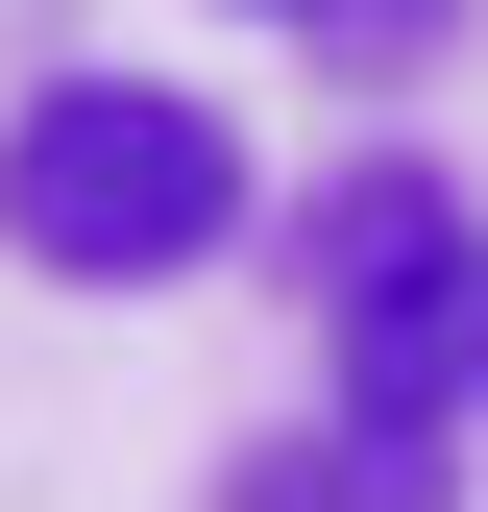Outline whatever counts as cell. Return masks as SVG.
I'll return each mask as SVG.
<instances>
[{"label": "cell", "mask_w": 488, "mask_h": 512, "mask_svg": "<svg viewBox=\"0 0 488 512\" xmlns=\"http://www.w3.org/2000/svg\"><path fill=\"white\" fill-rule=\"evenodd\" d=\"M244 220H269V171H244V122L196 74H49L0 122V244L49 293H196Z\"/></svg>", "instance_id": "obj_1"}, {"label": "cell", "mask_w": 488, "mask_h": 512, "mask_svg": "<svg viewBox=\"0 0 488 512\" xmlns=\"http://www.w3.org/2000/svg\"><path fill=\"white\" fill-rule=\"evenodd\" d=\"M293 293H318L366 415H488V220H464V171H415V147L318 171L293 196Z\"/></svg>", "instance_id": "obj_2"}, {"label": "cell", "mask_w": 488, "mask_h": 512, "mask_svg": "<svg viewBox=\"0 0 488 512\" xmlns=\"http://www.w3.org/2000/svg\"><path fill=\"white\" fill-rule=\"evenodd\" d=\"M464 488V415H366V391H318V415H269L220 464V512H440Z\"/></svg>", "instance_id": "obj_3"}, {"label": "cell", "mask_w": 488, "mask_h": 512, "mask_svg": "<svg viewBox=\"0 0 488 512\" xmlns=\"http://www.w3.org/2000/svg\"><path fill=\"white\" fill-rule=\"evenodd\" d=\"M440 25H464V0H293V49H342V74H415Z\"/></svg>", "instance_id": "obj_4"}, {"label": "cell", "mask_w": 488, "mask_h": 512, "mask_svg": "<svg viewBox=\"0 0 488 512\" xmlns=\"http://www.w3.org/2000/svg\"><path fill=\"white\" fill-rule=\"evenodd\" d=\"M244 25H293V0H244Z\"/></svg>", "instance_id": "obj_5"}]
</instances>
